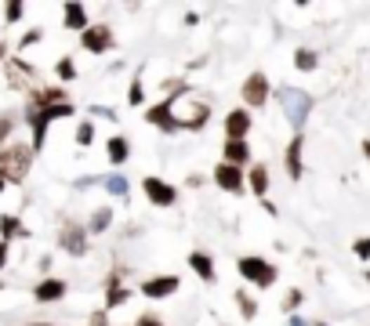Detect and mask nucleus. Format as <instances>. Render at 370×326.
I'll use <instances>...</instances> for the list:
<instances>
[{
	"instance_id": "obj_27",
	"label": "nucleus",
	"mask_w": 370,
	"mask_h": 326,
	"mask_svg": "<svg viewBox=\"0 0 370 326\" xmlns=\"http://www.w3.org/2000/svg\"><path fill=\"white\" fill-rule=\"evenodd\" d=\"M236 308H239V319H258V301L247 294V290H236Z\"/></svg>"
},
{
	"instance_id": "obj_26",
	"label": "nucleus",
	"mask_w": 370,
	"mask_h": 326,
	"mask_svg": "<svg viewBox=\"0 0 370 326\" xmlns=\"http://www.w3.org/2000/svg\"><path fill=\"white\" fill-rule=\"evenodd\" d=\"M55 76L62 80V83H73L80 73H77V62H73V55H62L58 62H55Z\"/></svg>"
},
{
	"instance_id": "obj_29",
	"label": "nucleus",
	"mask_w": 370,
	"mask_h": 326,
	"mask_svg": "<svg viewBox=\"0 0 370 326\" xmlns=\"http://www.w3.org/2000/svg\"><path fill=\"white\" fill-rule=\"evenodd\" d=\"M15 127H18V116H15V113H0V149H4V145H11Z\"/></svg>"
},
{
	"instance_id": "obj_21",
	"label": "nucleus",
	"mask_w": 370,
	"mask_h": 326,
	"mask_svg": "<svg viewBox=\"0 0 370 326\" xmlns=\"http://www.w3.org/2000/svg\"><path fill=\"white\" fill-rule=\"evenodd\" d=\"M109 229H113V207L102 203V207L91 210V217H87V236H102Z\"/></svg>"
},
{
	"instance_id": "obj_12",
	"label": "nucleus",
	"mask_w": 370,
	"mask_h": 326,
	"mask_svg": "<svg viewBox=\"0 0 370 326\" xmlns=\"http://www.w3.org/2000/svg\"><path fill=\"white\" fill-rule=\"evenodd\" d=\"M305 135H294L287 142V149H283V167H287V178L291 182H301L305 178Z\"/></svg>"
},
{
	"instance_id": "obj_36",
	"label": "nucleus",
	"mask_w": 370,
	"mask_h": 326,
	"mask_svg": "<svg viewBox=\"0 0 370 326\" xmlns=\"http://www.w3.org/2000/svg\"><path fill=\"white\" fill-rule=\"evenodd\" d=\"M8 257H11V243H4V239H0V272L8 269Z\"/></svg>"
},
{
	"instance_id": "obj_28",
	"label": "nucleus",
	"mask_w": 370,
	"mask_h": 326,
	"mask_svg": "<svg viewBox=\"0 0 370 326\" xmlns=\"http://www.w3.org/2000/svg\"><path fill=\"white\" fill-rule=\"evenodd\" d=\"M305 301V290H298V287H291L287 294H283V301H279V312L283 315H298V304Z\"/></svg>"
},
{
	"instance_id": "obj_32",
	"label": "nucleus",
	"mask_w": 370,
	"mask_h": 326,
	"mask_svg": "<svg viewBox=\"0 0 370 326\" xmlns=\"http://www.w3.org/2000/svg\"><path fill=\"white\" fill-rule=\"evenodd\" d=\"M87 113H91V120H109V123H117V120H120V113H117L113 105H91Z\"/></svg>"
},
{
	"instance_id": "obj_30",
	"label": "nucleus",
	"mask_w": 370,
	"mask_h": 326,
	"mask_svg": "<svg viewBox=\"0 0 370 326\" xmlns=\"http://www.w3.org/2000/svg\"><path fill=\"white\" fill-rule=\"evenodd\" d=\"M127 105L131 109H138V105H145V83L135 76V80H131V87H127Z\"/></svg>"
},
{
	"instance_id": "obj_6",
	"label": "nucleus",
	"mask_w": 370,
	"mask_h": 326,
	"mask_svg": "<svg viewBox=\"0 0 370 326\" xmlns=\"http://www.w3.org/2000/svg\"><path fill=\"white\" fill-rule=\"evenodd\" d=\"M142 192H145V200L152 207H160V210H171L174 203H178V189H174L167 178H157V174H145L142 178Z\"/></svg>"
},
{
	"instance_id": "obj_7",
	"label": "nucleus",
	"mask_w": 370,
	"mask_h": 326,
	"mask_svg": "<svg viewBox=\"0 0 370 326\" xmlns=\"http://www.w3.org/2000/svg\"><path fill=\"white\" fill-rule=\"evenodd\" d=\"M113 43H117V36H113V29H109V22H91V26L80 33V48L87 55H109Z\"/></svg>"
},
{
	"instance_id": "obj_10",
	"label": "nucleus",
	"mask_w": 370,
	"mask_h": 326,
	"mask_svg": "<svg viewBox=\"0 0 370 326\" xmlns=\"http://www.w3.org/2000/svg\"><path fill=\"white\" fill-rule=\"evenodd\" d=\"M87 239H91V236H87V225H80V222H65L58 229V247L70 257H84L87 254V247H91Z\"/></svg>"
},
{
	"instance_id": "obj_15",
	"label": "nucleus",
	"mask_w": 370,
	"mask_h": 326,
	"mask_svg": "<svg viewBox=\"0 0 370 326\" xmlns=\"http://www.w3.org/2000/svg\"><path fill=\"white\" fill-rule=\"evenodd\" d=\"M185 261H189L192 276L200 279V283H207V287L218 279V265H214V257H211L207 250H189V257H185Z\"/></svg>"
},
{
	"instance_id": "obj_19",
	"label": "nucleus",
	"mask_w": 370,
	"mask_h": 326,
	"mask_svg": "<svg viewBox=\"0 0 370 326\" xmlns=\"http://www.w3.org/2000/svg\"><path fill=\"white\" fill-rule=\"evenodd\" d=\"M269 167L265 163H254V167H247V189L254 192V200H265L269 196Z\"/></svg>"
},
{
	"instance_id": "obj_18",
	"label": "nucleus",
	"mask_w": 370,
	"mask_h": 326,
	"mask_svg": "<svg viewBox=\"0 0 370 326\" xmlns=\"http://www.w3.org/2000/svg\"><path fill=\"white\" fill-rule=\"evenodd\" d=\"M0 239L4 243H15V239H29V229L18 214H0Z\"/></svg>"
},
{
	"instance_id": "obj_14",
	"label": "nucleus",
	"mask_w": 370,
	"mask_h": 326,
	"mask_svg": "<svg viewBox=\"0 0 370 326\" xmlns=\"http://www.w3.org/2000/svg\"><path fill=\"white\" fill-rule=\"evenodd\" d=\"M135 297V290L131 287H124V279H120V272H113L105 279V312H113V308H124V304Z\"/></svg>"
},
{
	"instance_id": "obj_4",
	"label": "nucleus",
	"mask_w": 370,
	"mask_h": 326,
	"mask_svg": "<svg viewBox=\"0 0 370 326\" xmlns=\"http://www.w3.org/2000/svg\"><path fill=\"white\" fill-rule=\"evenodd\" d=\"M236 272L254 290H269V287H276V283H279V269L272 265L269 257H261V254H244V257L236 261Z\"/></svg>"
},
{
	"instance_id": "obj_42",
	"label": "nucleus",
	"mask_w": 370,
	"mask_h": 326,
	"mask_svg": "<svg viewBox=\"0 0 370 326\" xmlns=\"http://www.w3.org/2000/svg\"><path fill=\"white\" fill-rule=\"evenodd\" d=\"M26 326H51V322H26Z\"/></svg>"
},
{
	"instance_id": "obj_11",
	"label": "nucleus",
	"mask_w": 370,
	"mask_h": 326,
	"mask_svg": "<svg viewBox=\"0 0 370 326\" xmlns=\"http://www.w3.org/2000/svg\"><path fill=\"white\" fill-rule=\"evenodd\" d=\"M254 130V113L244 105H236L225 113V138L229 142H247V135Z\"/></svg>"
},
{
	"instance_id": "obj_13",
	"label": "nucleus",
	"mask_w": 370,
	"mask_h": 326,
	"mask_svg": "<svg viewBox=\"0 0 370 326\" xmlns=\"http://www.w3.org/2000/svg\"><path fill=\"white\" fill-rule=\"evenodd\" d=\"M65 294H70V283L58 279V276H44L37 287H33V301H37V304H55V301H62Z\"/></svg>"
},
{
	"instance_id": "obj_44",
	"label": "nucleus",
	"mask_w": 370,
	"mask_h": 326,
	"mask_svg": "<svg viewBox=\"0 0 370 326\" xmlns=\"http://www.w3.org/2000/svg\"><path fill=\"white\" fill-rule=\"evenodd\" d=\"M0 58H4V43H0Z\"/></svg>"
},
{
	"instance_id": "obj_40",
	"label": "nucleus",
	"mask_w": 370,
	"mask_h": 326,
	"mask_svg": "<svg viewBox=\"0 0 370 326\" xmlns=\"http://www.w3.org/2000/svg\"><path fill=\"white\" fill-rule=\"evenodd\" d=\"M359 149H363V156L370 160V138H363V142H359Z\"/></svg>"
},
{
	"instance_id": "obj_3",
	"label": "nucleus",
	"mask_w": 370,
	"mask_h": 326,
	"mask_svg": "<svg viewBox=\"0 0 370 326\" xmlns=\"http://www.w3.org/2000/svg\"><path fill=\"white\" fill-rule=\"evenodd\" d=\"M33 156H37V152L29 145H22V142L4 145V149H0V178H4L8 185H22V182L29 178Z\"/></svg>"
},
{
	"instance_id": "obj_22",
	"label": "nucleus",
	"mask_w": 370,
	"mask_h": 326,
	"mask_svg": "<svg viewBox=\"0 0 370 326\" xmlns=\"http://www.w3.org/2000/svg\"><path fill=\"white\" fill-rule=\"evenodd\" d=\"M207 123H211V105H207V102H196V105H192V116L182 120V130H196V135H200Z\"/></svg>"
},
{
	"instance_id": "obj_2",
	"label": "nucleus",
	"mask_w": 370,
	"mask_h": 326,
	"mask_svg": "<svg viewBox=\"0 0 370 326\" xmlns=\"http://www.w3.org/2000/svg\"><path fill=\"white\" fill-rule=\"evenodd\" d=\"M185 91H189V83L174 80L171 95L160 98V102H152V105L145 109V123L157 127V130H164V135H178V130H182V120L174 116V102H178V95H185Z\"/></svg>"
},
{
	"instance_id": "obj_41",
	"label": "nucleus",
	"mask_w": 370,
	"mask_h": 326,
	"mask_svg": "<svg viewBox=\"0 0 370 326\" xmlns=\"http://www.w3.org/2000/svg\"><path fill=\"white\" fill-rule=\"evenodd\" d=\"M4 192H8V182H4V178H0V196H4Z\"/></svg>"
},
{
	"instance_id": "obj_37",
	"label": "nucleus",
	"mask_w": 370,
	"mask_h": 326,
	"mask_svg": "<svg viewBox=\"0 0 370 326\" xmlns=\"http://www.w3.org/2000/svg\"><path fill=\"white\" fill-rule=\"evenodd\" d=\"M91 326H109V312H105V308L95 312V315H91Z\"/></svg>"
},
{
	"instance_id": "obj_17",
	"label": "nucleus",
	"mask_w": 370,
	"mask_h": 326,
	"mask_svg": "<svg viewBox=\"0 0 370 326\" xmlns=\"http://www.w3.org/2000/svg\"><path fill=\"white\" fill-rule=\"evenodd\" d=\"M62 26L70 29V33H84L87 26H91V18H87V8L77 4V0H73V4H65V8H62Z\"/></svg>"
},
{
	"instance_id": "obj_1",
	"label": "nucleus",
	"mask_w": 370,
	"mask_h": 326,
	"mask_svg": "<svg viewBox=\"0 0 370 326\" xmlns=\"http://www.w3.org/2000/svg\"><path fill=\"white\" fill-rule=\"evenodd\" d=\"M276 102L283 109V116H287V123L294 127V135H305V123H309V113H312L316 98L309 91H301V87H294V83H283L276 91Z\"/></svg>"
},
{
	"instance_id": "obj_5",
	"label": "nucleus",
	"mask_w": 370,
	"mask_h": 326,
	"mask_svg": "<svg viewBox=\"0 0 370 326\" xmlns=\"http://www.w3.org/2000/svg\"><path fill=\"white\" fill-rule=\"evenodd\" d=\"M269 95H272V83H269V76L261 69L247 73V80L239 83V98H244V109H251V113H254V109H265Z\"/></svg>"
},
{
	"instance_id": "obj_31",
	"label": "nucleus",
	"mask_w": 370,
	"mask_h": 326,
	"mask_svg": "<svg viewBox=\"0 0 370 326\" xmlns=\"http://www.w3.org/2000/svg\"><path fill=\"white\" fill-rule=\"evenodd\" d=\"M22 18H26V4H22V0H11V4H4V22H8V26H18Z\"/></svg>"
},
{
	"instance_id": "obj_38",
	"label": "nucleus",
	"mask_w": 370,
	"mask_h": 326,
	"mask_svg": "<svg viewBox=\"0 0 370 326\" xmlns=\"http://www.w3.org/2000/svg\"><path fill=\"white\" fill-rule=\"evenodd\" d=\"M287 326H312L305 315H287Z\"/></svg>"
},
{
	"instance_id": "obj_39",
	"label": "nucleus",
	"mask_w": 370,
	"mask_h": 326,
	"mask_svg": "<svg viewBox=\"0 0 370 326\" xmlns=\"http://www.w3.org/2000/svg\"><path fill=\"white\" fill-rule=\"evenodd\" d=\"M185 185H189V189H200V185H204V178H200V174H189Z\"/></svg>"
},
{
	"instance_id": "obj_20",
	"label": "nucleus",
	"mask_w": 370,
	"mask_h": 326,
	"mask_svg": "<svg viewBox=\"0 0 370 326\" xmlns=\"http://www.w3.org/2000/svg\"><path fill=\"white\" fill-rule=\"evenodd\" d=\"M105 160L113 163V167H124L131 160V138L127 135H113L105 142Z\"/></svg>"
},
{
	"instance_id": "obj_9",
	"label": "nucleus",
	"mask_w": 370,
	"mask_h": 326,
	"mask_svg": "<svg viewBox=\"0 0 370 326\" xmlns=\"http://www.w3.org/2000/svg\"><path fill=\"white\" fill-rule=\"evenodd\" d=\"M182 287V279L174 276V272H164V276H149L145 283H138V294L145 301H164V297H174Z\"/></svg>"
},
{
	"instance_id": "obj_24",
	"label": "nucleus",
	"mask_w": 370,
	"mask_h": 326,
	"mask_svg": "<svg viewBox=\"0 0 370 326\" xmlns=\"http://www.w3.org/2000/svg\"><path fill=\"white\" fill-rule=\"evenodd\" d=\"M294 69L298 73H316L319 69V55L312 48H298L294 51Z\"/></svg>"
},
{
	"instance_id": "obj_23",
	"label": "nucleus",
	"mask_w": 370,
	"mask_h": 326,
	"mask_svg": "<svg viewBox=\"0 0 370 326\" xmlns=\"http://www.w3.org/2000/svg\"><path fill=\"white\" fill-rule=\"evenodd\" d=\"M102 185H105V192H109V196H113V200H127V196H131V182L124 178V174H120V170H113V174H105V178H102Z\"/></svg>"
},
{
	"instance_id": "obj_16",
	"label": "nucleus",
	"mask_w": 370,
	"mask_h": 326,
	"mask_svg": "<svg viewBox=\"0 0 370 326\" xmlns=\"http://www.w3.org/2000/svg\"><path fill=\"white\" fill-rule=\"evenodd\" d=\"M222 163H232V167H251V145L247 142H222Z\"/></svg>"
},
{
	"instance_id": "obj_25",
	"label": "nucleus",
	"mask_w": 370,
	"mask_h": 326,
	"mask_svg": "<svg viewBox=\"0 0 370 326\" xmlns=\"http://www.w3.org/2000/svg\"><path fill=\"white\" fill-rule=\"evenodd\" d=\"M73 142H77L80 149H87V145H95V120H91V116H84V120H77V130H73Z\"/></svg>"
},
{
	"instance_id": "obj_8",
	"label": "nucleus",
	"mask_w": 370,
	"mask_h": 326,
	"mask_svg": "<svg viewBox=\"0 0 370 326\" xmlns=\"http://www.w3.org/2000/svg\"><path fill=\"white\" fill-rule=\"evenodd\" d=\"M211 182L222 189V192H229V196H239V192H247V170L218 160V167L211 170Z\"/></svg>"
},
{
	"instance_id": "obj_35",
	"label": "nucleus",
	"mask_w": 370,
	"mask_h": 326,
	"mask_svg": "<svg viewBox=\"0 0 370 326\" xmlns=\"http://www.w3.org/2000/svg\"><path fill=\"white\" fill-rule=\"evenodd\" d=\"M135 326H167L157 312H138V319H135Z\"/></svg>"
},
{
	"instance_id": "obj_34",
	"label": "nucleus",
	"mask_w": 370,
	"mask_h": 326,
	"mask_svg": "<svg viewBox=\"0 0 370 326\" xmlns=\"http://www.w3.org/2000/svg\"><path fill=\"white\" fill-rule=\"evenodd\" d=\"M352 254L370 265V236H359V239H356V243H352Z\"/></svg>"
},
{
	"instance_id": "obj_43",
	"label": "nucleus",
	"mask_w": 370,
	"mask_h": 326,
	"mask_svg": "<svg viewBox=\"0 0 370 326\" xmlns=\"http://www.w3.org/2000/svg\"><path fill=\"white\" fill-rule=\"evenodd\" d=\"M312 326H326V322H323V319H316V322H312Z\"/></svg>"
},
{
	"instance_id": "obj_45",
	"label": "nucleus",
	"mask_w": 370,
	"mask_h": 326,
	"mask_svg": "<svg viewBox=\"0 0 370 326\" xmlns=\"http://www.w3.org/2000/svg\"><path fill=\"white\" fill-rule=\"evenodd\" d=\"M366 283H370V269H366Z\"/></svg>"
},
{
	"instance_id": "obj_33",
	"label": "nucleus",
	"mask_w": 370,
	"mask_h": 326,
	"mask_svg": "<svg viewBox=\"0 0 370 326\" xmlns=\"http://www.w3.org/2000/svg\"><path fill=\"white\" fill-rule=\"evenodd\" d=\"M44 40V29H29V33H22V40H18V55L22 51H29L33 43H40Z\"/></svg>"
}]
</instances>
